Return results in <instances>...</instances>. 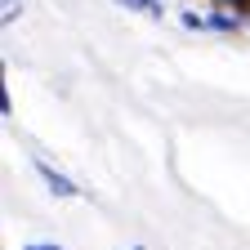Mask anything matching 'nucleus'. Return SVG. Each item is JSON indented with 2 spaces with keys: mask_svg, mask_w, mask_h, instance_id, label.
I'll return each instance as SVG.
<instances>
[{
  "mask_svg": "<svg viewBox=\"0 0 250 250\" xmlns=\"http://www.w3.org/2000/svg\"><path fill=\"white\" fill-rule=\"evenodd\" d=\"M116 5H121V0H116Z\"/></svg>",
  "mask_w": 250,
  "mask_h": 250,
  "instance_id": "nucleus-8",
  "label": "nucleus"
},
{
  "mask_svg": "<svg viewBox=\"0 0 250 250\" xmlns=\"http://www.w3.org/2000/svg\"><path fill=\"white\" fill-rule=\"evenodd\" d=\"M31 166H36V174L45 179L49 197H58V201H72V197L81 192V188H76V179H67V174H62L58 166H49V161H31Z\"/></svg>",
  "mask_w": 250,
  "mask_h": 250,
  "instance_id": "nucleus-1",
  "label": "nucleus"
},
{
  "mask_svg": "<svg viewBox=\"0 0 250 250\" xmlns=\"http://www.w3.org/2000/svg\"><path fill=\"white\" fill-rule=\"evenodd\" d=\"M22 250H62V246H58V241H27Z\"/></svg>",
  "mask_w": 250,
  "mask_h": 250,
  "instance_id": "nucleus-4",
  "label": "nucleus"
},
{
  "mask_svg": "<svg viewBox=\"0 0 250 250\" xmlns=\"http://www.w3.org/2000/svg\"><path fill=\"white\" fill-rule=\"evenodd\" d=\"M18 5H22V0H5V22H14V18H18Z\"/></svg>",
  "mask_w": 250,
  "mask_h": 250,
  "instance_id": "nucleus-6",
  "label": "nucleus"
},
{
  "mask_svg": "<svg viewBox=\"0 0 250 250\" xmlns=\"http://www.w3.org/2000/svg\"><path fill=\"white\" fill-rule=\"evenodd\" d=\"M0 112H5V116L14 112V94H9V89H0Z\"/></svg>",
  "mask_w": 250,
  "mask_h": 250,
  "instance_id": "nucleus-5",
  "label": "nucleus"
},
{
  "mask_svg": "<svg viewBox=\"0 0 250 250\" xmlns=\"http://www.w3.org/2000/svg\"><path fill=\"white\" fill-rule=\"evenodd\" d=\"M130 250H147V246H130Z\"/></svg>",
  "mask_w": 250,
  "mask_h": 250,
  "instance_id": "nucleus-7",
  "label": "nucleus"
},
{
  "mask_svg": "<svg viewBox=\"0 0 250 250\" xmlns=\"http://www.w3.org/2000/svg\"><path fill=\"white\" fill-rule=\"evenodd\" d=\"M183 27H188V31H206V14L188 9V14H183Z\"/></svg>",
  "mask_w": 250,
  "mask_h": 250,
  "instance_id": "nucleus-3",
  "label": "nucleus"
},
{
  "mask_svg": "<svg viewBox=\"0 0 250 250\" xmlns=\"http://www.w3.org/2000/svg\"><path fill=\"white\" fill-rule=\"evenodd\" d=\"M125 9H134V14H147V18H166V5L161 0H121Z\"/></svg>",
  "mask_w": 250,
  "mask_h": 250,
  "instance_id": "nucleus-2",
  "label": "nucleus"
}]
</instances>
